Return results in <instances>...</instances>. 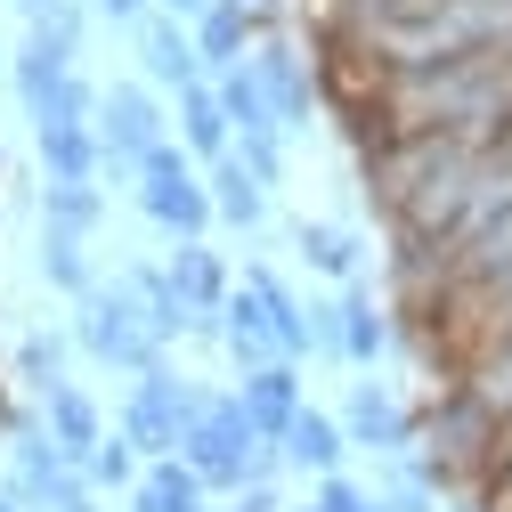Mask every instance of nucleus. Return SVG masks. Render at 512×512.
Masks as SVG:
<instances>
[{
  "mask_svg": "<svg viewBox=\"0 0 512 512\" xmlns=\"http://www.w3.org/2000/svg\"><path fill=\"white\" fill-rule=\"evenodd\" d=\"M342 431H350V447H374V456H423V415L391 391V382H350Z\"/></svg>",
  "mask_w": 512,
  "mask_h": 512,
  "instance_id": "nucleus-5",
  "label": "nucleus"
},
{
  "mask_svg": "<svg viewBox=\"0 0 512 512\" xmlns=\"http://www.w3.org/2000/svg\"><path fill=\"white\" fill-rule=\"evenodd\" d=\"M98 147H106V171H98V179H114V187H139V163H147L155 147H171L163 106H155L147 82H114V90L98 98Z\"/></svg>",
  "mask_w": 512,
  "mask_h": 512,
  "instance_id": "nucleus-3",
  "label": "nucleus"
},
{
  "mask_svg": "<svg viewBox=\"0 0 512 512\" xmlns=\"http://www.w3.org/2000/svg\"><path fill=\"white\" fill-rule=\"evenodd\" d=\"M204 399H212V391H196V382H187V374H171V358H163V366H147V374L131 382V399H122L114 431L131 439L147 464H163V456H179V431L204 415Z\"/></svg>",
  "mask_w": 512,
  "mask_h": 512,
  "instance_id": "nucleus-1",
  "label": "nucleus"
},
{
  "mask_svg": "<svg viewBox=\"0 0 512 512\" xmlns=\"http://www.w3.org/2000/svg\"><path fill=\"white\" fill-rule=\"evenodd\" d=\"M228 512H285V504H277V488H236Z\"/></svg>",
  "mask_w": 512,
  "mask_h": 512,
  "instance_id": "nucleus-29",
  "label": "nucleus"
},
{
  "mask_svg": "<svg viewBox=\"0 0 512 512\" xmlns=\"http://www.w3.org/2000/svg\"><path fill=\"white\" fill-rule=\"evenodd\" d=\"M17 9H25V25H66V17H82L74 0H17Z\"/></svg>",
  "mask_w": 512,
  "mask_h": 512,
  "instance_id": "nucleus-28",
  "label": "nucleus"
},
{
  "mask_svg": "<svg viewBox=\"0 0 512 512\" xmlns=\"http://www.w3.org/2000/svg\"><path fill=\"white\" fill-rule=\"evenodd\" d=\"M163 269H171V285H179V301H187V317H196V326H212V317L228 309V293H236L228 269H220V252H212L204 236H196V244H179ZM196 326H187V334H196Z\"/></svg>",
  "mask_w": 512,
  "mask_h": 512,
  "instance_id": "nucleus-10",
  "label": "nucleus"
},
{
  "mask_svg": "<svg viewBox=\"0 0 512 512\" xmlns=\"http://www.w3.org/2000/svg\"><path fill=\"white\" fill-rule=\"evenodd\" d=\"M33 147H41V171H49V179H98V171H106L98 122H57V131H33Z\"/></svg>",
  "mask_w": 512,
  "mask_h": 512,
  "instance_id": "nucleus-16",
  "label": "nucleus"
},
{
  "mask_svg": "<svg viewBox=\"0 0 512 512\" xmlns=\"http://www.w3.org/2000/svg\"><path fill=\"white\" fill-rule=\"evenodd\" d=\"M0 512H25V504H17V496H0Z\"/></svg>",
  "mask_w": 512,
  "mask_h": 512,
  "instance_id": "nucleus-32",
  "label": "nucleus"
},
{
  "mask_svg": "<svg viewBox=\"0 0 512 512\" xmlns=\"http://www.w3.org/2000/svg\"><path fill=\"white\" fill-rule=\"evenodd\" d=\"M122 285H131V301H139V317H147V334L171 350L196 317H187V301H179V285H171V269H122Z\"/></svg>",
  "mask_w": 512,
  "mask_h": 512,
  "instance_id": "nucleus-17",
  "label": "nucleus"
},
{
  "mask_svg": "<svg viewBox=\"0 0 512 512\" xmlns=\"http://www.w3.org/2000/svg\"><path fill=\"white\" fill-rule=\"evenodd\" d=\"M17 382L33 399H49L57 382H66V342H57V334H25L17 342Z\"/></svg>",
  "mask_w": 512,
  "mask_h": 512,
  "instance_id": "nucleus-24",
  "label": "nucleus"
},
{
  "mask_svg": "<svg viewBox=\"0 0 512 512\" xmlns=\"http://www.w3.org/2000/svg\"><path fill=\"white\" fill-rule=\"evenodd\" d=\"M179 147L196 155V163H228V155H236V122L220 114V90H212V82L179 90Z\"/></svg>",
  "mask_w": 512,
  "mask_h": 512,
  "instance_id": "nucleus-12",
  "label": "nucleus"
},
{
  "mask_svg": "<svg viewBox=\"0 0 512 512\" xmlns=\"http://www.w3.org/2000/svg\"><path fill=\"white\" fill-rule=\"evenodd\" d=\"M236 399H244V423H252V439H261V447H285L293 415L309 407V399H301V366H293V358L252 366V374L236 382Z\"/></svg>",
  "mask_w": 512,
  "mask_h": 512,
  "instance_id": "nucleus-6",
  "label": "nucleus"
},
{
  "mask_svg": "<svg viewBox=\"0 0 512 512\" xmlns=\"http://www.w3.org/2000/svg\"><path fill=\"white\" fill-rule=\"evenodd\" d=\"M293 244H301V261H309L317 277H350V285H358V252H366V244H358L350 228H326V220H301V228H293Z\"/></svg>",
  "mask_w": 512,
  "mask_h": 512,
  "instance_id": "nucleus-23",
  "label": "nucleus"
},
{
  "mask_svg": "<svg viewBox=\"0 0 512 512\" xmlns=\"http://www.w3.org/2000/svg\"><path fill=\"white\" fill-rule=\"evenodd\" d=\"M90 9H98L106 25H122V33H139V25L155 17V9H147V0H90Z\"/></svg>",
  "mask_w": 512,
  "mask_h": 512,
  "instance_id": "nucleus-27",
  "label": "nucleus"
},
{
  "mask_svg": "<svg viewBox=\"0 0 512 512\" xmlns=\"http://www.w3.org/2000/svg\"><path fill=\"white\" fill-rule=\"evenodd\" d=\"M301 512H317V504H301Z\"/></svg>",
  "mask_w": 512,
  "mask_h": 512,
  "instance_id": "nucleus-33",
  "label": "nucleus"
},
{
  "mask_svg": "<svg viewBox=\"0 0 512 512\" xmlns=\"http://www.w3.org/2000/svg\"><path fill=\"white\" fill-rule=\"evenodd\" d=\"M98 220H106V187L98 179H41V228L90 236Z\"/></svg>",
  "mask_w": 512,
  "mask_h": 512,
  "instance_id": "nucleus-20",
  "label": "nucleus"
},
{
  "mask_svg": "<svg viewBox=\"0 0 512 512\" xmlns=\"http://www.w3.org/2000/svg\"><path fill=\"white\" fill-rule=\"evenodd\" d=\"M204 187H212V220H228V228H244V236L269 220V187L252 179L236 155H228V163H212V179H204Z\"/></svg>",
  "mask_w": 512,
  "mask_h": 512,
  "instance_id": "nucleus-19",
  "label": "nucleus"
},
{
  "mask_svg": "<svg viewBox=\"0 0 512 512\" xmlns=\"http://www.w3.org/2000/svg\"><path fill=\"white\" fill-rule=\"evenodd\" d=\"M204 9H220V0H163V17H179V25H196Z\"/></svg>",
  "mask_w": 512,
  "mask_h": 512,
  "instance_id": "nucleus-30",
  "label": "nucleus"
},
{
  "mask_svg": "<svg viewBox=\"0 0 512 512\" xmlns=\"http://www.w3.org/2000/svg\"><path fill=\"white\" fill-rule=\"evenodd\" d=\"M74 342H82V358H98V366H114V374H147V366H163V342L147 334V317H139V301H131V285H98L90 301H74Z\"/></svg>",
  "mask_w": 512,
  "mask_h": 512,
  "instance_id": "nucleus-2",
  "label": "nucleus"
},
{
  "mask_svg": "<svg viewBox=\"0 0 512 512\" xmlns=\"http://www.w3.org/2000/svg\"><path fill=\"white\" fill-rule=\"evenodd\" d=\"M342 456H350V431H342L334 415L301 407V415H293V431H285V472H317V480H334V472H342Z\"/></svg>",
  "mask_w": 512,
  "mask_h": 512,
  "instance_id": "nucleus-13",
  "label": "nucleus"
},
{
  "mask_svg": "<svg viewBox=\"0 0 512 512\" xmlns=\"http://www.w3.org/2000/svg\"><path fill=\"white\" fill-rule=\"evenodd\" d=\"M139 212L155 220V228H171L179 244H196L204 228H212V187H204V171H196V155L187 147H155L147 163H139Z\"/></svg>",
  "mask_w": 512,
  "mask_h": 512,
  "instance_id": "nucleus-4",
  "label": "nucleus"
},
{
  "mask_svg": "<svg viewBox=\"0 0 512 512\" xmlns=\"http://www.w3.org/2000/svg\"><path fill=\"white\" fill-rule=\"evenodd\" d=\"M41 277L66 293V301H90L98 293V269H90V236H66V228H41Z\"/></svg>",
  "mask_w": 512,
  "mask_h": 512,
  "instance_id": "nucleus-21",
  "label": "nucleus"
},
{
  "mask_svg": "<svg viewBox=\"0 0 512 512\" xmlns=\"http://www.w3.org/2000/svg\"><path fill=\"white\" fill-rule=\"evenodd\" d=\"M252 74H261V90H269V106L285 122V139L309 131V57L293 41H277V33H261V41H252Z\"/></svg>",
  "mask_w": 512,
  "mask_h": 512,
  "instance_id": "nucleus-8",
  "label": "nucleus"
},
{
  "mask_svg": "<svg viewBox=\"0 0 512 512\" xmlns=\"http://www.w3.org/2000/svg\"><path fill=\"white\" fill-rule=\"evenodd\" d=\"M41 423H49V439H57V456H66L74 472L106 447V415H98V399L82 391V382H57V391L41 399Z\"/></svg>",
  "mask_w": 512,
  "mask_h": 512,
  "instance_id": "nucleus-9",
  "label": "nucleus"
},
{
  "mask_svg": "<svg viewBox=\"0 0 512 512\" xmlns=\"http://www.w3.org/2000/svg\"><path fill=\"white\" fill-rule=\"evenodd\" d=\"M236 9H244V17H252V25H261V33H269V25H277V0H236Z\"/></svg>",
  "mask_w": 512,
  "mask_h": 512,
  "instance_id": "nucleus-31",
  "label": "nucleus"
},
{
  "mask_svg": "<svg viewBox=\"0 0 512 512\" xmlns=\"http://www.w3.org/2000/svg\"><path fill=\"white\" fill-rule=\"evenodd\" d=\"M131 41H139V74H147L155 90H196V82H212V74H204V57H196V33H187L179 17L155 9Z\"/></svg>",
  "mask_w": 512,
  "mask_h": 512,
  "instance_id": "nucleus-7",
  "label": "nucleus"
},
{
  "mask_svg": "<svg viewBox=\"0 0 512 512\" xmlns=\"http://www.w3.org/2000/svg\"><path fill=\"white\" fill-rule=\"evenodd\" d=\"M220 342H228V358L252 374V366H277V334H269V309H261V293L252 285H236L228 293V309H220Z\"/></svg>",
  "mask_w": 512,
  "mask_h": 512,
  "instance_id": "nucleus-14",
  "label": "nucleus"
},
{
  "mask_svg": "<svg viewBox=\"0 0 512 512\" xmlns=\"http://www.w3.org/2000/svg\"><path fill=\"white\" fill-rule=\"evenodd\" d=\"M82 472H90V488H139V480H147V472H139V447L122 439V431H106V447H98Z\"/></svg>",
  "mask_w": 512,
  "mask_h": 512,
  "instance_id": "nucleus-25",
  "label": "nucleus"
},
{
  "mask_svg": "<svg viewBox=\"0 0 512 512\" xmlns=\"http://www.w3.org/2000/svg\"><path fill=\"white\" fill-rule=\"evenodd\" d=\"M187 33H196V57H204V74H212V82H220V74H236V66H252V41H261V25H252L236 0L204 9Z\"/></svg>",
  "mask_w": 512,
  "mask_h": 512,
  "instance_id": "nucleus-11",
  "label": "nucleus"
},
{
  "mask_svg": "<svg viewBox=\"0 0 512 512\" xmlns=\"http://www.w3.org/2000/svg\"><path fill=\"white\" fill-rule=\"evenodd\" d=\"M317 512H391V504H382V488H358L350 472H334L317 480Z\"/></svg>",
  "mask_w": 512,
  "mask_h": 512,
  "instance_id": "nucleus-26",
  "label": "nucleus"
},
{
  "mask_svg": "<svg viewBox=\"0 0 512 512\" xmlns=\"http://www.w3.org/2000/svg\"><path fill=\"white\" fill-rule=\"evenodd\" d=\"M334 317H342V358H350V366H374L382 350H391V309H382L366 285H342Z\"/></svg>",
  "mask_w": 512,
  "mask_h": 512,
  "instance_id": "nucleus-15",
  "label": "nucleus"
},
{
  "mask_svg": "<svg viewBox=\"0 0 512 512\" xmlns=\"http://www.w3.org/2000/svg\"><path fill=\"white\" fill-rule=\"evenodd\" d=\"M131 512H204V480H196V464H179V456L147 464V480L131 488Z\"/></svg>",
  "mask_w": 512,
  "mask_h": 512,
  "instance_id": "nucleus-22",
  "label": "nucleus"
},
{
  "mask_svg": "<svg viewBox=\"0 0 512 512\" xmlns=\"http://www.w3.org/2000/svg\"><path fill=\"white\" fill-rule=\"evenodd\" d=\"M212 90H220V114L236 122V139H285V122H277V106H269V90H261V74H252V66L220 74Z\"/></svg>",
  "mask_w": 512,
  "mask_h": 512,
  "instance_id": "nucleus-18",
  "label": "nucleus"
}]
</instances>
